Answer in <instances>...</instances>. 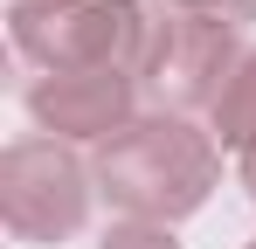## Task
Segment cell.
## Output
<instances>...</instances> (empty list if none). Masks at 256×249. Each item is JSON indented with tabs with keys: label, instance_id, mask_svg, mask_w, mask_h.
Here are the masks:
<instances>
[{
	"label": "cell",
	"instance_id": "obj_1",
	"mask_svg": "<svg viewBox=\"0 0 256 249\" xmlns=\"http://www.w3.org/2000/svg\"><path fill=\"white\" fill-rule=\"evenodd\" d=\"M97 194L118 208L125 222L173 228L187 214H201L208 194L222 187V146L180 111H146L125 124L111 146H97Z\"/></svg>",
	"mask_w": 256,
	"mask_h": 249
},
{
	"label": "cell",
	"instance_id": "obj_2",
	"mask_svg": "<svg viewBox=\"0 0 256 249\" xmlns=\"http://www.w3.org/2000/svg\"><path fill=\"white\" fill-rule=\"evenodd\" d=\"M160 35V0H14L7 42L35 76L56 70H118L146 76V56Z\"/></svg>",
	"mask_w": 256,
	"mask_h": 249
},
{
	"label": "cell",
	"instance_id": "obj_3",
	"mask_svg": "<svg viewBox=\"0 0 256 249\" xmlns=\"http://www.w3.org/2000/svg\"><path fill=\"white\" fill-rule=\"evenodd\" d=\"M90 201H97V166L76 160V146L56 138H14L0 152V214L14 242L62 249L84 236Z\"/></svg>",
	"mask_w": 256,
	"mask_h": 249
},
{
	"label": "cell",
	"instance_id": "obj_4",
	"mask_svg": "<svg viewBox=\"0 0 256 249\" xmlns=\"http://www.w3.org/2000/svg\"><path fill=\"white\" fill-rule=\"evenodd\" d=\"M242 28L228 21H208V14H180L160 0V35H152V56H146V76L138 90L160 97V111H214L228 70L242 62Z\"/></svg>",
	"mask_w": 256,
	"mask_h": 249
},
{
	"label": "cell",
	"instance_id": "obj_5",
	"mask_svg": "<svg viewBox=\"0 0 256 249\" xmlns=\"http://www.w3.org/2000/svg\"><path fill=\"white\" fill-rule=\"evenodd\" d=\"M28 118L56 146H111L125 124H138V76L118 70H56L28 83Z\"/></svg>",
	"mask_w": 256,
	"mask_h": 249
},
{
	"label": "cell",
	"instance_id": "obj_6",
	"mask_svg": "<svg viewBox=\"0 0 256 249\" xmlns=\"http://www.w3.org/2000/svg\"><path fill=\"white\" fill-rule=\"evenodd\" d=\"M208 132H214V146L236 152V160L256 146V48H242V62L228 70V83H222V97L208 111Z\"/></svg>",
	"mask_w": 256,
	"mask_h": 249
},
{
	"label": "cell",
	"instance_id": "obj_7",
	"mask_svg": "<svg viewBox=\"0 0 256 249\" xmlns=\"http://www.w3.org/2000/svg\"><path fill=\"white\" fill-rule=\"evenodd\" d=\"M97 249H180V242H173V228H152V222H111Z\"/></svg>",
	"mask_w": 256,
	"mask_h": 249
},
{
	"label": "cell",
	"instance_id": "obj_8",
	"mask_svg": "<svg viewBox=\"0 0 256 249\" xmlns=\"http://www.w3.org/2000/svg\"><path fill=\"white\" fill-rule=\"evenodd\" d=\"M166 7H180V14H208V21H228V28L256 21V0H166Z\"/></svg>",
	"mask_w": 256,
	"mask_h": 249
},
{
	"label": "cell",
	"instance_id": "obj_9",
	"mask_svg": "<svg viewBox=\"0 0 256 249\" xmlns=\"http://www.w3.org/2000/svg\"><path fill=\"white\" fill-rule=\"evenodd\" d=\"M242 194H250V208H256V146L242 152Z\"/></svg>",
	"mask_w": 256,
	"mask_h": 249
},
{
	"label": "cell",
	"instance_id": "obj_10",
	"mask_svg": "<svg viewBox=\"0 0 256 249\" xmlns=\"http://www.w3.org/2000/svg\"><path fill=\"white\" fill-rule=\"evenodd\" d=\"M242 249H256V242H242Z\"/></svg>",
	"mask_w": 256,
	"mask_h": 249
}]
</instances>
